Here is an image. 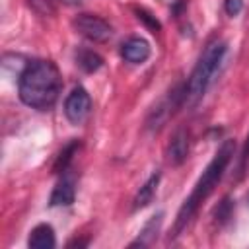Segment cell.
<instances>
[{
	"instance_id": "cell-14",
	"label": "cell",
	"mask_w": 249,
	"mask_h": 249,
	"mask_svg": "<svg viewBox=\"0 0 249 249\" xmlns=\"http://www.w3.org/2000/svg\"><path fill=\"white\" fill-rule=\"evenodd\" d=\"M136 18H138V19H142V21H144L152 31H160V27H161V25H160V21H158L150 12H146V10H142V8H140V10H136Z\"/></svg>"
},
{
	"instance_id": "cell-7",
	"label": "cell",
	"mask_w": 249,
	"mask_h": 249,
	"mask_svg": "<svg viewBox=\"0 0 249 249\" xmlns=\"http://www.w3.org/2000/svg\"><path fill=\"white\" fill-rule=\"evenodd\" d=\"M76 198V187H74V179L70 175H66V171L62 173L60 181L56 183V187L51 193V206H68L72 204Z\"/></svg>"
},
{
	"instance_id": "cell-10",
	"label": "cell",
	"mask_w": 249,
	"mask_h": 249,
	"mask_svg": "<svg viewBox=\"0 0 249 249\" xmlns=\"http://www.w3.org/2000/svg\"><path fill=\"white\" fill-rule=\"evenodd\" d=\"M158 183H160V173H154L150 175V179L140 187V191L136 193L134 200H132V210H138V208H144L152 202L156 191H158Z\"/></svg>"
},
{
	"instance_id": "cell-16",
	"label": "cell",
	"mask_w": 249,
	"mask_h": 249,
	"mask_svg": "<svg viewBox=\"0 0 249 249\" xmlns=\"http://www.w3.org/2000/svg\"><path fill=\"white\" fill-rule=\"evenodd\" d=\"M29 4H31L39 14H43V16H47V14H53V12H54L49 0H29Z\"/></svg>"
},
{
	"instance_id": "cell-12",
	"label": "cell",
	"mask_w": 249,
	"mask_h": 249,
	"mask_svg": "<svg viewBox=\"0 0 249 249\" xmlns=\"http://www.w3.org/2000/svg\"><path fill=\"white\" fill-rule=\"evenodd\" d=\"M161 212H158L156 216H152V220L144 226V230L140 231V235H138V239L136 241H132L130 245H150L152 243V239L158 235V230H160V226H161Z\"/></svg>"
},
{
	"instance_id": "cell-17",
	"label": "cell",
	"mask_w": 249,
	"mask_h": 249,
	"mask_svg": "<svg viewBox=\"0 0 249 249\" xmlns=\"http://www.w3.org/2000/svg\"><path fill=\"white\" fill-rule=\"evenodd\" d=\"M60 2H64V4H68V6H76V4H80L82 0H60Z\"/></svg>"
},
{
	"instance_id": "cell-15",
	"label": "cell",
	"mask_w": 249,
	"mask_h": 249,
	"mask_svg": "<svg viewBox=\"0 0 249 249\" xmlns=\"http://www.w3.org/2000/svg\"><path fill=\"white\" fill-rule=\"evenodd\" d=\"M224 10L228 16H237L243 10V0H224Z\"/></svg>"
},
{
	"instance_id": "cell-4",
	"label": "cell",
	"mask_w": 249,
	"mask_h": 249,
	"mask_svg": "<svg viewBox=\"0 0 249 249\" xmlns=\"http://www.w3.org/2000/svg\"><path fill=\"white\" fill-rule=\"evenodd\" d=\"M72 25L82 37H86L91 43H105L113 35L111 25L95 14H80V16L74 18Z\"/></svg>"
},
{
	"instance_id": "cell-3",
	"label": "cell",
	"mask_w": 249,
	"mask_h": 249,
	"mask_svg": "<svg viewBox=\"0 0 249 249\" xmlns=\"http://www.w3.org/2000/svg\"><path fill=\"white\" fill-rule=\"evenodd\" d=\"M226 53H228V45L222 39H214L204 47V51L200 53L185 88H183V103L185 105L193 107L204 97V93L208 91L210 84L214 82V78L224 62Z\"/></svg>"
},
{
	"instance_id": "cell-6",
	"label": "cell",
	"mask_w": 249,
	"mask_h": 249,
	"mask_svg": "<svg viewBox=\"0 0 249 249\" xmlns=\"http://www.w3.org/2000/svg\"><path fill=\"white\" fill-rule=\"evenodd\" d=\"M121 56L130 64H142L150 58V43L142 37H130L121 45Z\"/></svg>"
},
{
	"instance_id": "cell-8",
	"label": "cell",
	"mask_w": 249,
	"mask_h": 249,
	"mask_svg": "<svg viewBox=\"0 0 249 249\" xmlns=\"http://www.w3.org/2000/svg\"><path fill=\"white\" fill-rule=\"evenodd\" d=\"M187 154H189V134L185 128H179L167 146V160L169 163L179 165L187 160Z\"/></svg>"
},
{
	"instance_id": "cell-5",
	"label": "cell",
	"mask_w": 249,
	"mask_h": 249,
	"mask_svg": "<svg viewBox=\"0 0 249 249\" xmlns=\"http://www.w3.org/2000/svg\"><path fill=\"white\" fill-rule=\"evenodd\" d=\"M91 111V97L89 93L82 88L76 86L64 99V115L72 124H82Z\"/></svg>"
},
{
	"instance_id": "cell-11",
	"label": "cell",
	"mask_w": 249,
	"mask_h": 249,
	"mask_svg": "<svg viewBox=\"0 0 249 249\" xmlns=\"http://www.w3.org/2000/svg\"><path fill=\"white\" fill-rule=\"evenodd\" d=\"M76 62H78V66H80L84 72L91 74V72H97V70L101 68L103 58H101L97 53L89 51V49H82V51L76 54Z\"/></svg>"
},
{
	"instance_id": "cell-1",
	"label": "cell",
	"mask_w": 249,
	"mask_h": 249,
	"mask_svg": "<svg viewBox=\"0 0 249 249\" xmlns=\"http://www.w3.org/2000/svg\"><path fill=\"white\" fill-rule=\"evenodd\" d=\"M62 89V76L53 60L37 58L25 64L18 78V93L23 105L49 111L58 101Z\"/></svg>"
},
{
	"instance_id": "cell-13",
	"label": "cell",
	"mask_w": 249,
	"mask_h": 249,
	"mask_svg": "<svg viewBox=\"0 0 249 249\" xmlns=\"http://www.w3.org/2000/svg\"><path fill=\"white\" fill-rule=\"evenodd\" d=\"M80 148V142H70L60 154H58V158H56V161H54V173H64V171H68V165H70V161L74 160V154H76V150Z\"/></svg>"
},
{
	"instance_id": "cell-2",
	"label": "cell",
	"mask_w": 249,
	"mask_h": 249,
	"mask_svg": "<svg viewBox=\"0 0 249 249\" xmlns=\"http://www.w3.org/2000/svg\"><path fill=\"white\" fill-rule=\"evenodd\" d=\"M233 152H235V142L233 140H224L222 146L218 148V152L214 154L212 161L206 165V169L202 171V175L195 183L191 195L183 200V204H181V208L177 212L175 224H173L171 237L181 235V231L189 226V222L193 220V216L196 214V210L200 208V204L210 196V193L214 191V187L220 183L224 171L228 169V165H230V161L233 158Z\"/></svg>"
},
{
	"instance_id": "cell-9",
	"label": "cell",
	"mask_w": 249,
	"mask_h": 249,
	"mask_svg": "<svg viewBox=\"0 0 249 249\" xmlns=\"http://www.w3.org/2000/svg\"><path fill=\"white\" fill-rule=\"evenodd\" d=\"M27 245L31 249H53L56 245V237H54V230L49 224H39L31 230Z\"/></svg>"
}]
</instances>
